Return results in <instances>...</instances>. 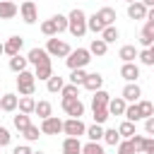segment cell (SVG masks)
<instances>
[{
	"instance_id": "41",
	"label": "cell",
	"mask_w": 154,
	"mask_h": 154,
	"mask_svg": "<svg viewBox=\"0 0 154 154\" xmlns=\"http://www.w3.org/2000/svg\"><path fill=\"white\" fill-rule=\"evenodd\" d=\"M82 154H106V152L99 142H87V144H82Z\"/></svg>"
},
{
	"instance_id": "15",
	"label": "cell",
	"mask_w": 154,
	"mask_h": 154,
	"mask_svg": "<svg viewBox=\"0 0 154 154\" xmlns=\"http://www.w3.org/2000/svg\"><path fill=\"white\" fill-rule=\"evenodd\" d=\"M152 43H154V22H144V26L140 31V46L149 48Z\"/></svg>"
},
{
	"instance_id": "19",
	"label": "cell",
	"mask_w": 154,
	"mask_h": 154,
	"mask_svg": "<svg viewBox=\"0 0 154 154\" xmlns=\"http://www.w3.org/2000/svg\"><path fill=\"white\" fill-rule=\"evenodd\" d=\"M137 48L135 46H130V43H125V46H120V51H118V58L123 60V63H135V58H137Z\"/></svg>"
},
{
	"instance_id": "16",
	"label": "cell",
	"mask_w": 154,
	"mask_h": 154,
	"mask_svg": "<svg viewBox=\"0 0 154 154\" xmlns=\"http://www.w3.org/2000/svg\"><path fill=\"white\" fill-rule=\"evenodd\" d=\"M106 108H108V113H111V116H123V113H125V108H128V103H125V99H123V96H116V99L111 96V101H108V106H106Z\"/></svg>"
},
{
	"instance_id": "21",
	"label": "cell",
	"mask_w": 154,
	"mask_h": 154,
	"mask_svg": "<svg viewBox=\"0 0 154 154\" xmlns=\"http://www.w3.org/2000/svg\"><path fill=\"white\" fill-rule=\"evenodd\" d=\"M128 17L130 19H147V7L142 2H132V5H128Z\"/></svg>"
},
{
	"instance_id": "57",
	"label": "cell",
	"mask_w": 154,
	"mask_h": 154,
	"mask_svg": "<svg viewBox=\"0 0 154 154\" xmlns=\"http://www.w3.org/2000/svg\"><path fill=\"white\" fill-rule=\"evenodd\" d=\"M10 2H14V0H10Z\"/></svg>"
},
{
	"instance_id": "9",
	"label": "cell",
	"mask_w": 154,
	"mask_h": 154,
	"mask_svg": "<svg viewBox=\"0 0 154 154\" xmlns=\"http://www.w3.org/2000/svg\"><path fill=\"white\" fill-rule=\"evenodd\" d=\"M22 46H24V38H22V36H10V38L2 43V53L10 55V58H14V55H19Z\"/></svg>"
},
{
	"instance_id": "37",
	"label": "cell",
	"mask_w": 154,
	"mask_h": 154,
	"mask_svg": "<svg viewBox=\"0 0 154 154\" xmlns=\"http://www.w3.org/2000/svg\"><path fill=\"white\" fill-rule=\"evenodd\" d=\"M137 108H140L142 120H147V118L154 116V106H152V101H137Z\"/></svg>"
},
{
	"instance_id": "42",
	"label": "cell",
	"mask_w": 154,
	"mask_h": 154,
	"mask_svg": "<svg viewBox=\"0 0 154 154\" xmlns=\"http://www.w3.org/2000/svg\"><path fill=\"white\" fill-rule=\"evenodd\" d=\"M41 34H43V36H51V38H53V36H58V29H55L53 19H46V22L41 24Z\"/></svg>"
},
{
	"instance_id": "8",
	"label": "cell",
	"mask_w": 154,
	"mask_h": 154,
	"mask_svg": "<svg viewBox=\"0 0 154 154\" xmlns=\"http://www.w3.org/2000/svg\"><path fill=\"white\" fill-rule=\"evenodd\" d=\"M19 14H22V19H24L26 24H36V19H38L36 2H34V0H24V2L19 5Z\"/></svg>"
},
{
	"instance_id": "48",
	"label": "cell",
	"mask_w": 154,
	"mask_h": 154,
	"mask_svg": "<svg viewBox=\"0 0 154 154\" xmlns=\"http://www.w3.org/2000/svg\"><path fill=\"white\" fill-rule=\"evenodd\" d=\"M12 154H34V149H31L29 144H17V147L12 149Z\"/></svg>"
},
{
	"instance_id": "52",
	"label": "cell",
	"mask_w": 154,
	"mask_h": 154,
	"mask_svg": "<svg viewBox=\"0 0 154 154\" xmlns=\"http://www.w3.org/2000/svg\"><path fill=\"white\" fill-rule=\"evenodd\" d=\"M149 53H152V55H154V43H152V46H149Z\"/></svg>"
},
{
	"instance_id": "50",
	"label": "cell",
	"mask_w": 154,
	"mask_h": 154,
	"mask_svg": "<svg viewBox=\"0 0 154 154\" xmlns=\"http://www.w3.org/2000/svg\"><path fill=\"white\" fill-rule=\"evenodd\" d=\"M147 22H154V7L147 10Z\"/></svg>"
},
{
	"instance_id": "32",
	"label": "cell",
	"mask_w": 154,
	"mask_h": 154,
	"mask_svg": "<svg viewBox=\"0 0 154 154\" xmlns=\"http://www.w3.org/2000/svg\"><path fill=\"white\" fill-rule=\"evenodd\" d=\"M87 137H89V142H99V140H103V125H89L87 128V132H84Z\"/></svg>"
},
{
	"instance_id": "14",
	"label": "cell",
	"mask_w": 154,
	"mask_h": 154,
	"mask_svg": "<svg viewBox=\"0 0 154 154\" xmlns=\"http://www.w3.org/2000/svg\"><path fill=\"white\" fill-rule=\"evenodd\" d=\"M82 87H84V89H87V91H91V94H94V91H99V89H101V87H103V77H101V75H99V72H89V75H87V79H84V84H82Z\"/></svg>"
},
{
	"instance_id": "34",
	"label": "cell",
	"mask_w": 154,
	"mask_h": 154,
	"mask_svg": "<svg viewBox=\"0 0 154 154\" xmlns=\"http://www.w3.org/2000/svg\"><path fill=\"white\" fill-rule=\"evenodd\" d=\"M12 123H14V128L22 132V130H26V128L31 125V118H29L26 113H17V116H12Z\"/></svg>"
},
{
	"instance_id": "1",
	"label": "cell",
	"mask_w": 154,
	"mask_h": 154,
	"mask_svg": "<svg viewBox=\"0 0 154 154\" xmlns=\"http://www.w3.org/2000/svg\"><path fill=\"white\" fill-rule=\"evenodd\" d=\"M67 31H70L75 38H82V36L87 34V14H84L79 7H75V10L67 14Z\"/></svg>"
},
{
	"instance_id": "31",
	"label": "cell",
	"mask_w": 154,
	"mask_h": 154,
	"mask_svg": "<svg viewBox=\"0 0 154 154\" xmlns=\"http://www.w3.org/2000/svg\"><path fill=\"white\" fill-rule=\"evenodd\" d=\"M147 140H149V137H144V135H132V137H130V144H132L135 154H144V149H147Z\"/></svg>"
},
{
	"instance_id": "6",
	"label": "cell",
	"mask_w": 154,
	"mask_h": 154,
	"mask_svg": "<svg viewBox=\"0 0 154 154\" xmlns=\"http://www.w3.org/2000/svg\"><path fill=\"white\" fill-rule=\"evenodd\" d=\"M60 106H63V111H65L70 118H82V116H84V103L79 101V96H77V99H63Z\"/></svg>"
},
{
	"instance_id": "12",
	"label": "cell",
	"mask_w": 154,
	"mask_h": 154,
	"mask_svg": "<svg viewBox=\"0 0 154 154\" xmlns=\"http://www.w3.org/2000/svg\"><path fill=\"white\" fill-rule=\"evenodd\" d=\"M17 103H19V96L17 94H2L0 96V111H5V113H14L17 111Z\"/></svg>"
},
{
	"instance_id": "22",
	"label": "cell",
	"mask_w": 154,
	"mask_h": 154,
	"mask_svg": "<svg viewBox=\"0 0 154 154\" xmlns=\"http://www.w3.org/2000/svg\"><path fill=\"white\" fill-rule=\"evenodd\" d=\"M103 29H106V24L99 19V14H96V12L87 17V31H94V34H99V36H101V31H103Z\"/></svg>"
},
{
	"instance_id": "17",
	"label": "cell",
	"mask_w": 154,
	"mask_h": 154,
	"mask_svg": "<svg viewBox=\"0 0 154 154\" xmlns=\"http://www.w3.org/2000/svg\"><path fill=\"white\" fill-rule=\"evenodd\" d=\"M17 12H19V7L14 2L0 0V19H12V17H17Z\"/></svg>"
},
{
	"instance_id": "24",
	"label": "cell",
	"mask_w": 154,
	"mask_h": 154,
	"mask_svg": "<svg viewBox=\"0 0 154 154\" xmlns=\"http://www.w3.org/2000/svg\"><path fill=\"white\" fill-rule=\"evenodd\" d=\"M63 87H65V79H63L60 75H51V77L46 79V89H48L51 94H58V91H63Z\"/></svg>"
},
{
	"instance_id": "29",
	"label": "cell",
	"mask_w": 154,
	"mask_h": 154,
	"mask_svg": "<svg viewBox=\"0 0 154 154\" xmlns=\"http://www.w3.org/2000/svg\"><path fill=\"white\" fill-rule=\"evenodd\" d=\"M96 14H99V19H101L106 26H113V24H116V10H113V7H101Z\"/></svg>"
},
{
	"instance_id": "45",
	"label": "cell",
	"mask_w": 154,
	"mask_h": 154,
	"mask_svg": "<svg viewBox=\"0 0 154 154\" xmlns=\"http://www.w3.org/2000/svg\"><path fill=\"white\" fill-rule=\"evenodd\" d=\"M137 58H140V63H142V65H147V67H152V65H154V55L149 53V48L140 51V53H137Z\"/></svg>"
},
{
	"instance_id": "46",
	"label": "cell",
	"mask_w": 154,
	"mask_h": 154,
	"mask_svg": "<svg viewBox=\"0 0 154 154\" xmlns=\"http://www.w3.org/2000/svg\"><path fill=\"white\" fill-rule=\"evenodd\" d=\"M12 142V135H10V130L5 128V125H0V147H7Z\"/></svg>"
},
{
	"instance_id": "47",
	"label": "cell",
	"mask_w": 154,
	"mask_h": 154,
	"mask_svg": "<svg viewBox=\"0 0 154 154\" xmlns=\"http://www.w3.org/2000/svg\"><path fill=\"white\" fill-rule=\"evenodd\" d=\"M118 154H135L130 140H120V142H118Z\"/></svg>"
},
{
	"instance_id": "2",
	"label": "cell",
	"mask_w": 154,
	"mask_h": 154,
	"mask_svg": "<svg viewBox=\"0 0 154 154\" xmlns=\"http://www.w3.org/2000/svg\"><path fill=\"white\" fill-rule=\"evenodd\" d=\"M65 63H67L70 70L87 67V65L91 63V53H89V48H75V51H70V55L65 58Z\"/></svg>"
},
{
	"instance_id": "10",
	"label": "cell",
	"mask_w": 154,
	"mask_h": 154,
	"mask_svg": "<svg viewBox=\"0 0 154 154\" xmlns=\"http://www.w3.org/2000/svg\"><path fill=\"white\" fill-rule=\"evenodd\" d=\"M120 96L125 99V103H137L140 96H142V89H140L137 82H128V84L123 87V94H120Z\"/></svg>"
},
{
	"instance_id": "28",
	"label": "cell",
	"mask_w": 154,
	"mask_h": 154,
	"mask_svg": "<svg viewBox=\"0 0 154 154\" xmlns=\"http://www.w3.org/2000/svg\"><path fill=\"white\" fill-rule=\"evenodd\" d=\"M118 135H120V140H130L132 135H137V130H135V123H130V120H123L118 128Z\"/></svg>"
},
{
	"instance_id": "58",
	"label": "cell",
	"mask_w": 154,
	"mask_h": 154,
	"mask_svg": "<svg viewBox=\"0 0 154 154\" xmlns=\"http://www.w3.org/2000/svg\"><path fill=\"white\" fill-rule=\"evenodd\" d=\"M152 154H154V152H152Z\"/></svg>"
},
{
	"instance_id": "49",
	"label": "cell",
	"mask_w": 154,
	"mask_h": 154,
	"mask_svg": "<svg viewBox=\"0 0 154 154\" xmlns=\"http://www.w3.org/2000/svg\"><path fill=\"white\" fill-rule=\"evenodd\" d=\"M144 132H147V135H154V116L144 120Z\"/></svg>"
},
{
	"instance_id": "7",
	"label": "cell",
	"mask_w": 154,
	"mask_h": 154,
	"mask_svg": "<svg viewBox=\"0 0 154 154\" xmlns=\"http://www.w3.org/2000/svg\"><path fill=\"white\" fill-rule=\"evenodd\" d=\"M38 130H41V135H60L63 132V120L58 116H51V118L41 120Z\"/></svg>"
},
{
	"instance_id": "18",
	"label": "cell",
	"mask_w": 154,
	"mask_h": 154,
	"mask_svg": "<svg viewBox=\"0 0 154 154\" xmlns=\"http://www.w3.org/2000/svg\"><path fill=\"white\" fill-rule=\"evenodd\" d=\"M63 154H82V142L77 137H65L63 140Z\"/></svg>"
},
{
	"instance_id": "11",
	"label": "cell",
	"mask_w": 154,
	"mask_h": 154,
	"mask_svg": "<svg viewBox=\"0 0 154 154\" xmlns=\"http://www.w3.org/2000/svg\"><path fill=\"white\" fill-rule=\"evenodd\" d=\"M120 77H123L125 82H137V79H140V65H137V63H123Z\"/></svg>"
},
{
	"instance_id": "36",
	"label": "cell",
	"mask_w": 154,
	"mask_h": 154,
	"mask_svg": "<svg viewBox=\"0 0 154 154\" xmlns=\"http://www.w3.org/2000/svg\"><path fill=\"white\" fill-rule=\"evenodd\" d=\"M125 120H130V123H137V120H142V116H140V108H137V103H128V108H125Z\"/></svg>"
},
{
	"instance_id": "20",
	"label": "cell",
	"mask_w": 154,
	"mask_h": 154,
	"mask_svg": "<svg viewBox=\"0 0 154 154\" xmlns=\"http://www.w3.org/2000/svg\"><path fill=\"white\" fill-rule=\"evenodd\" d=\"M108 101H111V94L103 91V89H99V91H94V96H91V108H106Z\"/></svg>"
},
{
	"instance_id": "33",
	"label": "cell",
	"mask_w": 154,
	"mask_h": 154,
	"mask_svg": "<svg viewBox=\"0 0 154 154\" xmlns=\"http://www.w3.org/2000/svg\"><path fill=\"white\" fill-rule=\"evenodd\" d=\"M87 70L84 67H79V70H70V84H77V87H82L84 84V79H87Z\"/></svg>"
},
{
	"instance_id": "35",
	"label": "cell",
	"mask_w": 154,
	"mask_h": 154,
	"mask_svg": "<svg viewBox=\"0 0 154 154\" xmlns=\"http://www.w3.org/2000/svg\"><path fill=\"white\" fill-rule=\"evenodd\" d=\"M118 36H120V31H118V29H116V24H113V26H106V29L101 31V36H99V38H101V41H106V43H113Z\"/></svg>"
},
{
	"instance_id": "54",
	"label": "cell",
	"mask_w": 154,
	"mask_h": 154,
	"mask_svg": "<svg viewBox=\"0 0 154 154\" xmlns=\"http://www.w3.org/2000/svg\"><path fill=\"white\" fill-rule=\"evenodd\" d=\"M0 55H5V53H2V43H0Z\"/></svg>"
},
{
	"instance_id": "40",
	"label": "cell",
	"mask_w": 154,
	"mask_h": 154,
	"mask_svg": "<svg viewBox=\"0 0 154 154\" xmlns=\"http://www.w3.org/2000/svg\"><path fill=\"white\" fill-rule=\"evenodd\" d=\"M22 135H24L26 142H36V140L41 137V130H38V125H29L26 130H22Z\"/></svg>"
},
{
	"instance_id": "43",
	"label": "cell",
	"mask_w": 154,
	"mask_h": 154,
	"mask_svg": "<svg viewBox=\"0 0 154 154\" xmlns=\"http://www.w3.org/2000/svg\"><path fill=\"white\" fill-rule=\"evenodd\" d=\"M60 94H63V99H77L79 96V87L77 84H65Z\"/></svg>"
},
{
	"instance_id": "55",
	"label": "cell",
	"mask_w": 154,
	"mask_h": 154,
	"mask_svg": "<svg viewBox=\"0 0 154 154\" xmlns=\"http://www.w3.org/2000/svg\"><path fill=\"white\" fill-rule=\"evenodd\" d=\"M34 154H43V152H34Z\"/></svg>"
},
{
	"instance_id": "23",
	"label": "cell",
	"mask_w": 154,
	"mask_h": 154,
	"mask_svg": "<svg viewBox=\"0 0 154 154\" xmlns=\"http://www.w3.org/2000/svg\"><path fill=\"white\" fill-rule=\"evenodd\" d=\"M51 75H53V63H51V60H48V63H41V65L34 67V77H36V79H43V82H46Z\"/></svg>"
},
{
	"instance_id": "13",
	"label": "cell",
	"mask_w": 154,
	"mask_h": 154,
	"mask_svg": "<svg viewBox=\"0 0 154 154\" xmlns=\"http://www.w3.org/2000/svg\"><path fill=\"white\" fill-rule=\"evenodd\" d=\"M26 60L36 67V65H41V63H48V60H51V55L46 53V48H31V51L26 53Z\"/></svg>"
},
{
	"instance_id": "56",
	"label": "cell",
	"mask_w": 154,
	"mask_h": 154,
	"mask_svg": "<svg viewBox=\"0 0 154 154\" xmlns=\"http://www.w3.org/2000/svg\"><path fill=\"white\" fill-rule=\"evenodd\" d=\"M152 106H154V101H152Z\"/></svg>"
},
{
	"instance_id": "44",
	"label": "cell",
	"mask_w": 154,
	"mask_h": 154,
	"mask_svg": "<svg viewBox=\"0 0 154 154\" xmlns=\"http://www.w3.org/2000/svg\"><path fill=\"white\" fill-rule=\"evenodd\" d=\"M51 19H53V24H55L58 34H60V31H67V17H65V14H53Z\"/></svg>"
},
{
	"instance_id": "39",
	"label": "cell",
	"mask_w": 154,
	"mask_h": 154,
	"mask_svg": "<svg viewBox=\"0 0 154 154\" xmlns=\"http://www.w3.org/2000/svg\"><path fill=\"white\" fill-rule=\"evenodd\" d=\"M91 113H94V123H96V125H103V123L111 118L108 108H91Z\"/></svg>"
},
{
	"instance_id": "26",
	"label": "cell",
	"mask_w": 154,
	"mask_h": 154,
	"mask_svg": "<svg viewBox=\"0 0 154 154\" xmlns=\"http://www.w3.org/2000/svg\"><path fill=\"white\" fill-rule=\"evenodd\" d=\"M17 108H19V113H26V116H31V113H34V108H36V101H34V96H19V103H17Z\"/></svg>"
},
{
	"instance_id": "51",
	"label": "cell",
	"mask_w": 154,
	"mask_h": 154,
	"mask_svg": "<svg viewBox=\"0 0 154 154\" xmlns=\"http://www.w3.org/2000/svg\"><path fill=\"white\" fill-rule=\"evenodd\" d=\"M140 2H142L147 10H149V7H154V0H140Z\"/></svg>"
},
{
	"instance_id": "4",
	"label": "cell",
	"mask_w": 154,
	"mask_h": 154,
	"mask_svg": "<svg viewBox=\"0 0 154 154\" xmlns=\"http://www.w3.org/2000/svg\"><path fill=\"white\" fill-rule=\"evenodd\" d=\"M34 89H36V77H34V72H29V70L19 72V75H17V91H19L22 96H31Z\"/></svg>"
},
{
	"instance_id": "5",
	"label": "cell",
	"mask_w": 154,
	"mask_h": 154,
	"mask_svg": "<svg viewBox=\"0 0 154 154\" xmlns=\"http://www.w3.org/2000/svg\"><path fill=\"white\" fill-rule=\"evenodd\" d=\"M63 132L67 137H77L79 140L87 132V125L82 123V118H67V120H63Z\"/></svg>"
},
{
	"instance_id": "3",
	"label": "cell",
	"mask_w": 154,
	"mask_h": 154,
	"mask_svg": "<svg viewBox=\"0 0 154 154\" xmlns=\"http://www.w3.org/2000/svg\"><path fill=\"white\" fill-rule=\"evenodd\" d=\"M70 43L67 41H63V38H58V36H53V38H48V43H46V53L51 55V58H67L70 55Z\"/></svg>"
},
{
	"instance_id": "30",
	"label": "cell",
	"mask_w": 154,
	"mask_h": 154,
	"mask_svg": "<svg viewBox=\"0 0 154 154\" xmlns=\"http://www.w3.org/2000/svg\"><path fill=\"white\" fill-rule=\"evenodd\" d=\"M89 53L101 58V55H106V53H108V43H106V41H101V38H94V41L89 43Z\"/></svg>"
},
{
	"instance_id": "27",
	"label": "cell",
	"mask_w": 154,
	"mask_h": 154,
	"mask_svg": "<svg viewBox=\"0 0 154 154\" xmlns=\"http://www.w3.org/2000/svg\"><path fill=\"white\" fill-rule=\"evenodd\" d=\"M34 113H36L41 120L51 118V116H53V106H51V101H36V108H34Z\"/></svg>"
},
{
	"instance_id": "38",
	"label": "cell",
	"mask_w": 154,
	"mask_h": 154,
	"mask_svg": "<svg viewBox=\"0 0 154 154\" xmlns=\"http://www.w3.org/2000/svg\"><path fill=\"white\" fill-rule=\"evenodd\" d=\"M103 142H106V144H111V147H116V144L120 142V135H118V130H116V128H108V130H103Z\"/></svg>"
},
{
	"instance_id": "53",
	"label": "cell",
	"mask_w": 154,
	"mask_h": 154,
	"mask_svg": "<svg viewBox=\"0 0 154 154\" xmlns=\"http://www.w3.org/2000/svg\"><path fill=\"white\" fill-rule=\"evenodd\" d=\"M125 2H128V5H132V2H140V0H125Z\"/></svg>"
},
{
	"instance_id": "25",
	"label": "cell",
	"mask_w": 154,
	"mask_h": 154,
	"mask_svg": "<svg viewBox=\"0 0 154 154\" xmlns=\"http://www.w3.org/2000/svg\"><path fill=\"white\" fill-rule=\"evenodd\" d=\"M26 65H29V60L19 53V55H14V58H10V70L14 72V75H19V72H24L26 70Z\"/></svg>"
}]
</instances>
